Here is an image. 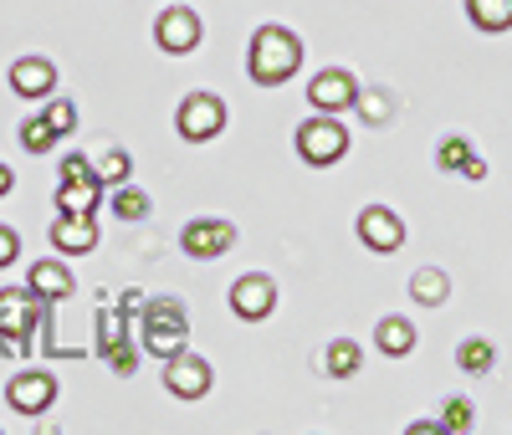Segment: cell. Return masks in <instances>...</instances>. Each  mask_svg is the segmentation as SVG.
<instances>
[{
    "mask_svg": "<svg viewBox=\"0 0 512 435\" xmlns=\"http://www.w3.org/2000/svg\"><path fill=\"white\" fill-rule=\"evenodd\" d=\"M82 174H93V164L82 159V154H67L62 159V180H82Z\"/></svg>",
    "mask_w": 512,
    "mask_h": 435,
    "instance_id": "cell-31",
    "label": "cell"
},
{
    "mask_svg": "<svg viewBox=\"0 0 512 435\" xmlns=\"http://www.w3.org/2000/svg\"><path fill=\"white\" fill-rule=\"evenodd\" d=\"M52 87H57V67L47 57H21L11 67V93L16 98H47Z\"/></svg>",
    "mask_w": 512,
    "mask_h": 435,
    "instance_id": "cell-13",
    "label": "cell"
},
{
    "mask_svg": "<svg viewBox=\"0 0 512 435\" xmlns=\"http://www.w3.org/2000/svg\"><path fill=\"white\" fill-rule=\"evenodd\" d=\"M52 144H57V128H52L47 118H26V123H21V149H26V154H47Z\"/></svg>",
    "mask_w": 512,
    "mask_h": 435,
    "instance_id": "cell-21",
    "label": "cell"
},
{
    "mask_svg": "<svg viewBox=\"0 0 512 435\" xmlns=\"http://www.w3.org/2000/svg\"><path fill=\"white\" fill-rule=\"evenodd\" d=\"M11 185H16V174H11V164H0V195H6Z\"/></svg>",
    "mask_w": 512,
    "mask_h": 435,
    "instance_id": "cell-33",
    "label": "cell"
},
{
    "mask_svg": "<svg viewBox=\"0 0 512 435\" xmlns=\"http://www.w3.org/2000/svg\"><path fill=\"white\" fill-rule=\"evenodd\" d=\"M344 149H349V128L333 123V113H318L308 123H297V154H303V164L328 169V164L344 159Z\"/></svg>",
    "mask_w": 512,
    "mask_h": 435,
    "instance_id": "cell-3",
    "label": "cell"
},
{
    "mask_svg": "<svg viewBox=\"0 0 512 435\" xmlns=\"http://www.w3.org/2000/svg\"><path fill=\"white\" fill-rule=\"evenodd\" d=\"M308 98H313L318 113H344V108L359 103V82H354L344 67H323V72L308 82Z\"/></svg>",
    "mask_w": 512,
    "mask_h": 435,
    "instance_id": "cell-11",
    "label": "cell"
},
{
    "mask_svg": "<svg viewBox=\"0 0 512 435\" xmlns=\"http://www.w3.org/2000/svg\"><path fill=\"white\" fill-rule=\"evenodd\" d=\"M246 67H251L256 87H277V82H287L297 67H303V41H297V31H287V26H262L251 36Z\"/></svg>",
    "mask_w": 512,
    "mask_h": 435,
    "instance_id": "cell-1",
    "label": "cell"
},
{
    "mask_svg": "<svg viewBox=\"0 0 512 435\" xmlns=\"http://www.w3.org/2000/svg\"><path fill=\"white\" fill-rule=\"evenodd\" d=\"M98 174H82V180H62L57 190V210L62 215H93L98 210Z\"/></svg>",
    "mask_w": 512,
    "mask_h": 435,
    "instance_id": "cell-15",
    "label": "cell"
},
{
    "mask_svg": "<svg viewBox=\"0 0 512 435\" xmlns=\"http://www.w3.org/2000/svg\"><path fill=\"white\" fill-rule=\"evenodd\" d=\"M36 292L21 287V292H0V348H11V354H21L26 348V333L36 328Z\"/></svg>",
    "mask_w": 512,
    "mask_h": 435,
    "instance_id": "cell-6",
    "label": "cell"
},
{
    "mask_svg": "<svg viewBox=\"0 0 512 435\" xmlns=\"http://www.w3.org/2000/svg\"><path fill=\"white\" fill-rule=\"evenodd\" d=\"M436 159H441V169H461L466 159H472V144H466V139H446L436 149Z\"/></svg>",
    "mask_w": 512,
    "mask_h": 435,
    "instance_id": "cell-26",
    "label": "cell"
},
{
    "mask_svg": "<svg viewBox=\"0 0 512 435\" xmlns=\"http://www.w3.org/2000/svg\"><path fill=\"white\" fill-rule=\"evenodd\" d=\"M98 343H103V354H108V348H118V343H128V338H123V323H118L113 313H103V333H98Z\"/></svg>",
    "mask_w": 512,
    "mask_h": 435,
    "instance_id": "cell-28",
    "label": "cell"
},
{
    "mask_svg": "<svg viewBox=\"0 0 512 435\" xmlns=\"http://www.w3.org/2000/svg\"><path fill=\"white\" fill-rule=\"evenodd\" d=\"M272 308H277V287H272V277L251 272V277H236V282H231V313H236V318L262 323V318H272Z\"/></svg>",
    "mask_w": 512,
    "mask_h": 435,
    "instance_id": "cell-8",
    "label": "cell"
},
{
    "mask_svg": "<svg viewBox=\"0 0 512 435\" xmlns=\"http://www.w3.org/2000/svg\"><path fill=\"white\" fill-rule=\"evenodd\" d=\"M108 364H113V374H134V348H128V343H118V348H108Z\"/></svg>",
    "mask_w": 512,
    "mask_h": 435,
    "instance_id": "cell-29",
    "label": "cell"
},
{
    "mask_svg": "<svg viewBox=\"0 0 512 435\" xmlns=\"http://www.w3.org/2000/svg\"><path fill=\"white\" fill-rule=\"evenodd\" d=\"M466 11L482 31H507L512 26V0H466Z\"/></svg>",
    "mask_w": 512,
    "mask_h": 435,
    "instance_id": "cell-18",
    "label": "cell"
},
{
    "mask_svg": "<svg viewBox=\"0 0 512 435\" xmlns=\"http://www.w3.org/2000/svg\"><path fill=\"white\" fill-rule=\"evenodd\" d=\"M359 343H349V338H338V343H328V374L333 379H349V374H359Z\"/></svg>",
    "mask_w": 512,
    "mask_h": 435,
    "instance_id": "cell-20",
    "label": "cell"
},
{
    "mask_svg": "<svg viewBox=\"0 0 512 435\" xmlns=\"http://www.w3.org/2000/svg\"><path fill=\"white\" fill-rule=\"evenodd\" d=\"M6 400H11L16 415H41V410H52V400H57V379L47 369H26V374H16L6 384Z\"/></svg>",
    "mask_w": 512,
    "mask_h": 435,
    "instance_id": "cell-10",
    "label": "cell"
},
{
    "mask_svg": "<svg viewBox=\"0 0 512 435\" xmlns=\"http://www.w3.org/2000/svg\"><path fill=\"white\" fill-rule=\"evenodd\" d=\"M461 174H466V180H487V159H477V154H472V159L461 164Z\"/></svg>",
    "mask_w": 512,
    "mask_h": 435,
    "instance_id": "cell-32",
    "label": "cell"
},
{
    "mask_svg": "<svg viewBox=\"0 0 512 435\" xmlns=\"http://www.w3.org/2000/svg\"><path fill=\"white\" fill-rule=\"evenodd\" d=\"M359 241H364L374 256H390V251L405 246V221H400L390 205H369V210L359 215Z\"/></svg>",
    "mask_w": 512,
    "mask_h": 435,
    "instance_id": "cell-9",
    "label": "cell"
},
{
    "mask_svg": "<svg viewBox=\"0 0 512 435\" xmlns=\"http://www.w3.org/2000/svg\"><path fill=\"white\" fill-rule=\"evenodd\" d=\"M195 261H216L236 246V226L231 221H190L185 226V241H180Z\"/></svg>",
    "mask_w": 512,
    "mask_h": 435,
    "instance_id": "cell-12",
    "label": "cell"
},
{
    "mask_svg": "<svg viewBox=\"0 0 512 435\" xmlns=\"http://www.w3.org/2000/svg\"><path fill=\"white\" fill-rule=\"evenodd\" d=\"M93 174H98V185H128V174H134V159H128V154H108L103 164H93Z\"/></svg>",
    "mask_w": 512,
    "mask_h": 435,
    "instance_id": "cell-24",
    "label": "cell"
},
{
    "mask_svg": "<svg viewBox=\"0 0 512 435\" xmlns=\"http://www.w3.org/2000/svg\"><path fill=\"white\" fill-rule=\"evenodd\" d=\"M113 215H118V221H144V215H149V195L118 185V190H113Z\"/></svg>",
    "mask_w": 512,
    "mask_h": 435,
    "instance_id": "cell-23",
    "label": "cell"
},
{
    "mask_svg": "<svg viewBox=\"0 0 512 435\" xmlns=\"http://www.w3.org/2000/svg\"><path fill=\"white\" fill-rule=\"evenodd\" d=\"M210 384H216V369H210L200 354H190V348H180V354L164 359V389L175 400H200Z\"/></svg>",
    "mask_w": 512,
    "mask_h": 435,
    "instance_id": "cell-5",
    "label": "cell"
},
{
    "mask_svg": "<svg viewBox=\"0 0 512 435\" xmlns=\"http://www.w3.org/2000/svg\"><path fill=\"white\" fill-rule=\"evenodd\" d=\"M492 364H497V348L487 338H466L456 348V369H466V374H487Z\"/></svg>",
    "mask_w": 512,
    "mask_h": 435,
    "instance_id": "cell-19",
    "label": "cell"
},
{
    "mask_svg": "<svg viewBox=\"0 0 512 435\" xmlns=\"http://www.w3.org/2000/svg\"><path fill=\"white\" fill-rule=\"evenodd\" d=\"M144 348L154 359H169V354H180V348L190 343V318L175 297H164V302H144Z\"/></svg>",
    "mask_w": 512,
    "mask_h": 435,
    "instance_id": "cell-2",
    "label": "cell"
},
{
    "mask_svg": "<svg viewBox=\"0 0 512 435\" xmlns=\"http://www.w3.org/2000/svg\"><path fill=\"white\" fill-rule=\"evenodd\" d=\"M175 123H180V139L205 144V139H216L221 128H226V103H221L216 93H190V98L180 103Z\"/></svg>",
    "mask_w": 512,
    "mask_h": 435,
    "instance_id": "cell-4",
    "label": "cell"
},
{
    "mask_svg": "<svg viewBox=\"0 0 512 435\" xmlns=\"http://www.w3.org/2000/svg\"><path fill=\"white\" fill-rule=\"evenodd\" d=\"M52 246L62 256H88L98 246V226H93V215H57V226H52Z\"/></svg>",
    "mask_w": 512,
    "mask_h": 435,
    "instance_id": "cell-14",
    "label": "cell"
},
{
    "mask_svg": "<svg viewBox=\"0 0 512 435\" xmlns=\"http://www.w3.org/2000/svg\"><path fill=\"white\" fill-rule=\"evenodd\" d=\"M16 256H21V236L11 226H0V267H11Z\"/></svg>",
    "mask_w": 512,
    "mask_h": 435,
    "instance_id": "cell-30",
    "label": "cell"
},
{
    "mask_svg": "<svg viewBox=\"0 0 512 435\" xmlns=\"http://www.w3.org/2000/svg\"><path fill=\"white\" fill-rule=\"evenodd\" d=\"M410 292L420 297V302H446V292H451V282H446V272H436V267H425V272H415V282H410Z\"/></svg>",
    "mask_w": 512,
    "mask_h": 435,
    "instance_id": "cell-22",
    "label": "cell"
},
{
    "mask_svg": "<svg viewBox=\"0 0 512 435\" xmlns=\"http://www.w3.org/2000/svg\"><path fill=\"white\" fill-rule=\"evenodd\" d=\"M441 425H446V430H466V425H472V405H466V400H451L446 415H441Z\"/></svg>",
    "mask_w": 512,
    "mask_h": 435,
    "instance_id": "cell-27",
    "label": "cell"
},
{
    "mask_svg": "<svg viewBox=\"0 0 512 435\" xmlns=\"http://www.w3.org/2000/svg\"><path fill=\"white\" fill-rule=\"evenodd\" d=\"M154 47L169 57H185L200 47V16L190 6H164V16L154 21Z\"/></svg>",
    "mask_w": 512,
    "mask_h": 435,
    "instance_id": "cell-7",
    "label": "cell"
},
{
    "mask_svg": "<svg viewBox=\"0 0 512 435\" xmlns=\"http://www.w3.org/2000/svg\"><path fill=\"white\" fill-rule=\"evenodd\" d=\"M26 287H31L41 302H62V297L72 292V277H67L62 261H36L31 277H26Z\"/></svg>",
    "mask_w": 512,
    "mask_h": 435,
    "instance_id": "cell-16",
    "label": "cell"
},
{
    "mask_svg": "<svg viewBox=\"0 0 512 435\" xmlns=\"http://www.w3.org/2000/svg\"><path fill=\"white\" fill-rule=\"evenodd\" d=\"M374 343H379V354H390V359H405L410 348H415V328L405 318H384L374 328Z\"/></svg>",
    "mask_w": 512,
    "mask_h": 435,
    "instance_id": "cell-17",
    "label": "cell"
},
{
    "mask_svg": "<svg viewBox=\"0 0 512 435\" xmlns=\"http://www.w3.org/2000/svg\"><path fill=\"white\" fill-rule=\"evenodd\" d=\"M41 118H47V123L57 128V139H62V134H72V128H77V108H72L67 98H57V103H52L47 113H41Z\"/></svg>",
    "mask_w": 512,
    "mask_h": 435,
    "instance_id": "cell-25",
    "label": "cell"
}]
</instances>
